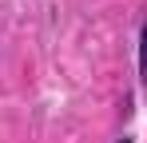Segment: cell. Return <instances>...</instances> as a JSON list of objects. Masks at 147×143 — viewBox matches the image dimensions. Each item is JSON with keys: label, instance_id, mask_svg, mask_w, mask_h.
I'll return each instance as SVG.
<instances>
[{"label": "cell", "instance_id": "cell-1", "mask_svg": "<svg viewBox=\"0 0 147 143\" xmlns=\"http://www.w3.org/2000/svg\"><path fill=\"white\" fill-rule=\"evenodd\" d=\"M139 84H143V92H147V20L139 28Z\"/></svg>", "mask_w": 147, "mask_h": 143}, {"label": "cell", "instance_id": "cell-2", "mask_svg": "<svg viewBox=\"0 0 147 143\" xmlns=\"http://www.w3.org/2000/svg\"><path fill=\"white\" fill-rule=\"evenodd\" d=\"M115 143H131V139H127V135H123V139H115Z\"/></svg>", "mask_w": 147, "mask_h": 143}]
</instances>
